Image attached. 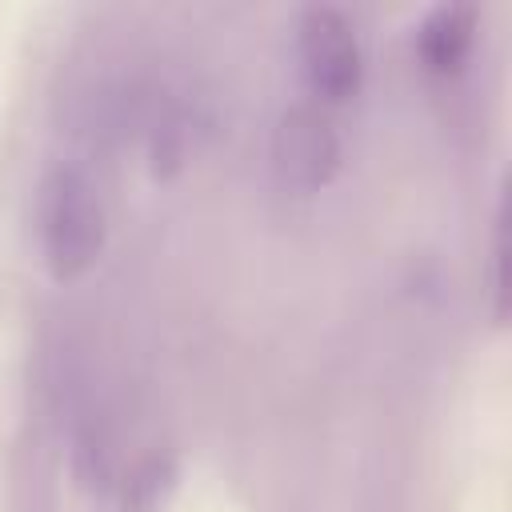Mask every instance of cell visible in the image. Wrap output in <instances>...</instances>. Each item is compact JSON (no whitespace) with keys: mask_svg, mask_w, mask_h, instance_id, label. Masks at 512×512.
Segmentation results:
<instances>
[{"mask_svg":"<svg viewBox=\"0 0 512 512\" xmlns=\"http://www.w3.org/2000/svg\"><path fill=\"white\" fill-rule=\"evenodd\" d=\"M340 168V136L316 104H296L276 120L272 132V172L284 192L312 196Z\"/></svg>","mask_w":512,"mask_h":512,"instance_id":"7a4b0ae2","label":"cell"},{"mask_svg":"<svg viewBox=\"0 0 512 512\" xmlns=\"http://www.w3.org/2000/svg\"><path fill=\"white\" fill-rule=\"evenodd\" d=\"M472 32H476V12L472 8H464V4L436 8L420 24V36H416L420 60L432 72H456L464 64L468 48H472Z\"/></svg>","mask_w":512,"mask_h":512,"instance_id":"277c9868","label":"cell"},{"mask_svg":"<svg viewBox=\"0 0 512 512\" xmlns=\"http://www.w3.org/2000/svg\"><path fill=\"white\" fill-rule=\"evenodd\" d=\"M40 260L56 280L88 272L104 248V200L96 180L76 164H56L36 204Z\"/></svg>","mask_w":512,"mask_h":512,"instance_id":"6da1fadb","label":"cell"},{"mask_svg":"<svg viewBox=\"0 0 512 512\" xmlns=\"http://www.w3.org/2000/svg\"><path fill=\"white\" fill-rule=\"evenodd\" d=\"M168 488H172V464L164 460L140 464L124 488V512H160Z\"/></svg>","mask_w":512,"mask_h":512,"instance_id":"5b68a950","label":"cell"},{"mask_svg":"<svg viewBox=\"0 0 512 512\" xmlns=\"http://www.w3.org/2000/svg\"><path fill=\"white\" fill-rule=\"evenodd\" d=\"M300 68L316 100L344 104L360 88V40L344 12L308 8L300 16Z\"/></svg>","mask_w":512,"mask_h":512,"instance_id":"3957f363","label":"cell"}]
</instances>
